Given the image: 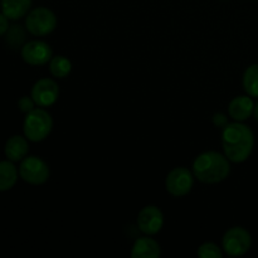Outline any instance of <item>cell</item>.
Wrapping results in <instances>:
<instances>
[{"label":"cell","mask_w":258,"mask_h":258,"mask_svg":"<svg viewBox=\"0 0 258 258\" xmlns=\"http://www.w3.org/2000/svg\"><path fill=\"white\" fill-rule=\"evenodd\" d=\"M254 136L248 126L242 122L228 123L222 133V146L224 155L232 163H243L251 155Z\"/></svg>","instance_id":"obj_1"},{"label":"cell","mask_w":258,"mask_h":258,"mask_svg":"<svg viewBox=\"0 0 258 258\" xmlns=\"http://www.w3.org/2000/svg\"><path fill=\"white\" fill-rule=\"evenodd\" d=\"M231 171L229 160L218 151H206L199 154L193 163V174L204 184H217L223 181Z\"/></svg>","instance_id":"obj_2"},{"label":"cell","mask_w":258,"mask_h":258,"mask_svg":"<svg viewBox=\"0 0 258 258\" xmlns=\"http://www.w3.org/2000/svg\"><path fill=\"white\" fill-rule=\"evenodd\" d=\"M53 128L52 116L43 108H33L27 113L23 123L25 138L33 143L43 141Z\"/></svg>","instance_id":"obj_3"},{"label":"cell","mask_w":258,"mask_h":258,"mask_svg":"<svg viewBox=\"0 0 258 258\" xmlns=\"http://www.w3.org/2000/svg\"><path fill=\"white\" fill-rule=\"evenodd\" d=\"M57 18L50 9L39 7L33 9L25 19V27L30 34L35 37H44L55 29Z\"/></svg>","instance_id":"obj_4"},{"label":"cell","mask_w":258,"mask_h":258,"mask_svg":"<svg viewBox=\"0 0 258 258\" xmlns=\"http://www.w3.org/2000/svg\"><path fill=\"white\" fill-rule=\"evenodd\" d=\"M19 175L25 183L42 185L49 179L50 171L44 160L38 156H27L20 163Z\"/></svg>","instance_id":"obj_5"},{"label":"cell","mask_w":258,"mask_h":258,"mask_svg":"<svg viewBox=\"0 0 258 258\" xmlns=\"http://www.w3.org/2000/svg\"><path fill=\"white\" fill-rule=\"evenodd\" d=\"M252 244L251 234L242 227H233L224 233L222 239L223 251L231 257H239L249 251Z\"/></svg>","instance_id":"obj_6"},{"label":"cell","mask_w":258,"mask_h":258,"mask_svg":"<svg viewBox=\"0 0 258 258\" xmlns=\"http://www.w3.org/2000/svg\"><path fill=\"white\" fill-rule=\"evenodd\" d=\"M193 183V171L186 168H175L166 176L165 188L173 197H184L191 190Z\"/></svg>","instance_id":"obj_7"},{"label":"cell","mask_w":258,"mask_h":258,"mask_svg":"<svg viewBox=\"0 0 258 258\" xmlns=\"http://www.w3.org/2000/svg\"><path fill=\"white\" fill-rule=\"evenodd\" d=\"M59 87L52 78H42L37 81L32 87L30 97L39 107H49L57 101Z\"/></svg>","instance_id":"obj_8"},{"label":"cell","mask_w":258,"mask_h":258,"mask_svg":"<svg viewBox=\"0 0 258 258\" xmlns=\"http://www.w3.org/2000/svg\"><path fill=\"white\" fill-rule=\"evenodd\" d=\"M23 60L30 66L47 64L52 59V48L42 40H30L22 47Z\"/></svg>","instance_id":"obj_9"},{"label":"cell","mask_w":258,"mask_h":258,"mask_svg":"<svg viewBox=\"0 0 258 258\" xmlns=\"http://www.w3.org/2000/svg\"><path fill=\"white\" fill-rule=\"evenodd\" d=\"M164 214L158 207L148 206L138 214V227L143 233L154 236L163 228Z\"/></svg>","instance_id":"obj_10"},{"label":"cell","mask_w":258,"mask_h":258,"mask_svg":"<svg viewBox=\"0 0 258 258\" xmlns=\"http://www.w3.org/2000/svg\"><path fill=\"white\" fill-rule=\"evenodd\" d=\"M253 111L254 103L248 96H238V97L233 98L228 106L229 116L238 122L246 121L247 118L251 117Z\"/></svg>","instance_id":"obj_11"},{"label":"cell","mask_w":258,"mask_h":258,"mask_svg":"<svg viewBox=\"0 0 258 258\" xmlns=\"http://www.w3.org/2000/svg\"><path fill=\"white\" fill-rule=\"evenodd\" d=\"M161 254L160 246L158 242L150 237H140L134 243L131 249L133 258H158Z\"/></svg>","instance_id":"obj_12"},{"label":"cell","mask_w":258,"mask_h":258,"mask_svg":"<svg viewBox=\"0 0 258 258\" xmlns=\"http://www.w3.org/2000/svg\"><path fill=\"white\" fill-rule=\"evenodd\" d=\"M29 146H28L27 139L20 135H14L9 138L5 143L4 153L8 160L13 161H22L27 156Z\"/></svg>","instance_id":"obj_13"},{"label":"cell","mask_w":258,"mask_h":258,"mask_svg":"<svg viewBox=\"0 0 258 258\" xmlns=\"http://www.w3.org/2000/svg\"><path fill=\"white\" fill-rule=\"evenodd\" d=\"M32 5V0H0L2 13L12 20L24 17Z\"/></svg>","instance_id":"obj_14"},{"label":"cell","mask_w":258,"mask_h":258,"mask_svg":"<svg viewBox=\"0 0 258 258\" xmlns=\"http://www.w3.org/2000/svg\"><path fill=\"white\" fill-rule=\"evenodd\" d=\"M18 170L13 161H0V191H7L15 185Z\"/></svg>","instance_id":"obj_15"},{"label":"cell","mask_w":258,"mask_h":258,"mask_svg":"<svg viewBox=\"0 0 258 258\" xmlns=\"http://www.w3.org/2000/svg\"><path fill=\"white\" fill-rule=\"evenodd\" d=\"M243 88L248 96L258 98V64L249 66L243 75Z\"/></svg>","instance_id":"obj_16"},{"label":"cell","mask_w":258,"mask_h":258,"mask_svg":"<svg viewBox=\"0 0 258 258\" xmlns=\"http://www.w3.org/2000/svg\"><path fill=\"white\" fill-rule=\"evenodd\" d=\"M71 70H72V63L68 58L63 57V55H57L53 57L49 62V71L54 77L57 78H64L70 75Z\"/></svg>","instance_id":"obj_17"},{"label":"cell","mask_w":258,"mask_h":258,"mask_svg":"<svg viewBox=\"0 0 258 258\" xmlns=\"http://www.w3.org/2000/svg\"><path fill=\"white\" fill-rule=\"evenodd\" d=\"M197 254L201 258H222L221 248L216 243H211V242L199 246Z\"/></svg>","instance_id":"obj_18"},{"label":"cell","mask_w":258,"mask_h":258,"mask_svg":"<svg viewBox=\"0 0 258 258\" xmlns=\"http://www.w3.org/2000/svg\"><path fill=\"white\" fill-rule=\"evenodd\" d=\"M34 105L35 102L33 101L32 97H27V96H24V97H22L19 100V102H18V106H19V110L22 111V112H30V111L34 108Z\"/></svg>","instance_id":"obj_19"},{"label":"cell","mask_w":258,"mask_h":258,"mask_svg":"<svg viewBox=\"0 0 258 258\" xmlns=\"http://www.w3.org/2000/svg\"><path fill=\"white\" fill-rule=\"evenodd\" d=\"M213 122L217 127L224 128L227 125H228V122H227V117L224 115H222V113H217V115H214Z\"/></svg>","instance_id":"obj_20"},{"label":"cell","mask_w":258,"mask_h":258,"mask_svg":"<svg viewBox=\"0 0 258 258\" xmlns=\"http://www.w3.org/2000/svg\"><path fill=\"white\" fill-rule=\"evenodd\" d=\"M8 28H9V19L3 13H0V37L7 33Z\"/></svg>","instance_id":"obj_21"},{"label":"cell","mask_w":258,"mask_h":258,"mask_svg":"<svg viewBox=\"0 0 258 258\" xmlns=\"http://www.w3.org/2000/svg\"><path fill=\"white\" fill-rule=\"evenodd\" d=\"M253 113H254V117H256V120L258 121V102L256 103V106H254Z\"/></svg>","instance_id":"obj_22"}]
</instances>
